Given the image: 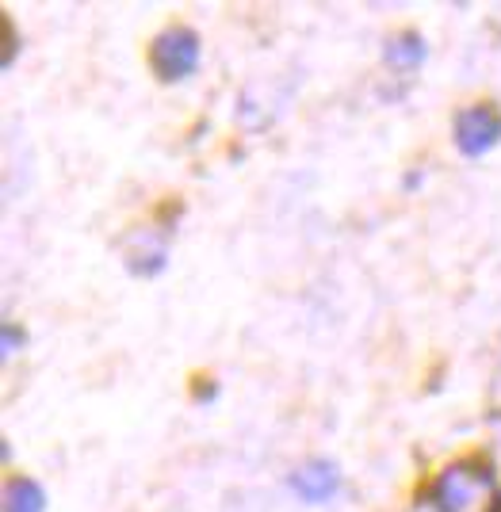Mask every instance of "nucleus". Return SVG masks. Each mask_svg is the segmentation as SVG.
Segmentation results:
<instances>
[{
	"label": "nucleus",
	"instance_id": "nucleus-6",
	"mask_svg": "<svg viewBox=\"0 0 501 512\" xmlns=\"http://www.w3.org/2000/svg\"><path fill=\"white\" fill-rule=\"evenodd\" d=\"M161 260H165V241H153L150 234H138L131 245H127V264H131V272H157Z\"/></svg>",
	"mask_w": 501,
	"mask_h": 512
},
{
	"label": "nucleus",
	"instance_id": "nucleus-5",
	"mask_svg": "<svg viewBox=\"0 0 501 512\" xmlns=\"http://www.w3.org/2000/svg\"><path fill=\"white\" fill-rule=\"evenodd\" d=\"M4 512H46V493L31 478H12L4 486Z\"/></svg>",
	"mask_w": 501,
	"mask_h": 512
},
{
	"label": "nucleus",
	"instance_id": "nucleus-4",
	"mask_svg": "<svg viewBox=\"0 0 501 512\" xmlns=\"http://www.w3.org/2000/svg\"><path fill=\"white\" fill-rule=\"evenodd\" d=\"M291 486H295V493H299L303 501L318 505V501H326V497H333V493H337V486H341V474H337V467H333V463L318 459V463H306L303 470H295Z\"/></svg>",
	"mask_w": 501,
	"mask_h": 512
},
{
	"label": "nucleus",
	"instance_id": "nucleus-3",
	"mask_svg": "<svg viewBox=\"0 0 501 512\" xmlns=\"http://www.w3.org/2000/svg\"><path fill=\"white\" fill-rule=\"evenodd\" d=\"M498 138H501V115L494 104L463 107L456 115V146L467 157H482L486 150H494Z\"/></svg>",
	"mask_w": 501,
	"mask_h": 512
},
{
	"label": "nucleus",
	"instance_id": "nucleus-7",
	"mask_svg": "<svg viewBox=\"0 0 501 512\" xmlns=\"http://www.w3.org/2000/svg\"><path fill=\"white\" fill-rule=\"evenodd\" d=\"M387 62L394 69H417V65L425 62V43L417 39V35H398L391 46H387Z\"/></svg>",
	"mask_w": 501,
	"mask_h": 512
},
{
	"label": "nucleus",
	"instance_id": "nucleus-2",
	"mask_svg": "<svg viewBox=\"0 0 501 512\" xmlns=\"http://www.w3.org/2000/svg\"><path fill=\"white\" fill-rule=\"evenodd\" d=\"M150 62H153V73H157L161 81H184V77H192L199 65L196 31H188V27H169V31H161L150 46Z\"/></svg>",
	"mask_w": 501,
	"mask_h": 512
},
{
	"label": "nucleus",
	"instance_id": "nucleus-8",
	"mask_svg": "<svg viewBox=\"0 0 501 512\" xmlns=\"http://www.w3.org/2000/svg\"><path fill=\"white\" fill-rule=\"evenodd\" d=\"M4 39H8V46H4V65H12V58H16V31H12V20H4Z\"/></svg>",
	"mask_w": 501,
	"mask_h": 512
},
{
	"label": "nucleus",
	"instance_id": "nucleus-9",
	"mask_svg": "<svg viewBox=\"0 0 501 512\" xmlns=\"http://www.w3.org/2000/svg\"><path fill=\"white\" fill-rule=\"evenodd\" d=\"M16 344H20V329L16 325H4V356H12Z\"/></svg>",
	"mask_w": 501,
	"mask_h": 512
},
{
	"label": "nucleus",
	"instance_id": "nucleus-1",
	"mask_svg": "<svg viewBox=\"0 0 501 512\" xmlns=\"http://www.w3.org/2000/svg\"><path fill=\"white\" fill-rule=\"evenodd\" d=\"M436 512H501L498 478L482 463H456L433 482L425 497Z\"/></svg>",
	"mask_w": 501,
	"mask_h": 512
}]
</instances>
